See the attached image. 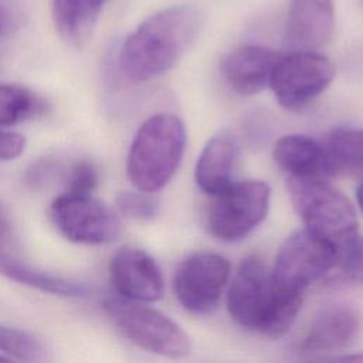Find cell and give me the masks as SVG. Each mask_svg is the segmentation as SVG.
<instances>
[{
    "mask_svg": "<svg viewBox=\"0 0 363 363\" xmlns=\"http://www.w3.org/2000/svg\"><path fill=\"white\" fill-rule=\"evenodd\" d=\"M98 172L91 162H77L68 172L65 191L75 194H92L98 186Z\"/></svg>",
    "mask_w": 363,
    "mask_h": 363,
    "instance_id": "cb8c5ba5",
    "label": "cell"
},
{
    "mask_svg": "<svg viewBox=\"0 0 363 363\" xmlns=\"http://www.w3.org/2000/svg\"><path fill=\"white\" fill-rule=\"evenodd\" d=\"M275 163L292 177L335 176L332 160L325 143L305 135H285L275 142L272 152Z\"/></svg>",
    "mask_w": 363,
    "mask_h": 363,
    "instance_id": "9a60e30c",
    "label": "cell"
},
{
    "mask_svg": "<svg viewBox=\"0 0 363 363\" xmlns=\"http://www.w3.org/2000/svg\"><path fill=\"white\" fill-rule=\"evenodd\" d=\"M109 0H52V20L60 37L81 47L91 37Z\"/></svg>",
    "mask_w": 363,
    "mask_h": 363,
    "instance_id": "e0dca14e",
    "label": "cell"
},
{
    "mask_svg": "<svg viewBox=\"0 0 363 363\" xmlns=\"http://www.w3.org/2000/svg\"><path fill=\"white\" fill-rule=\"evenodd\" d=\"M27 18L28 13L23 0H0V38L18 31Z\"/></svg>",
    "mask_w": 363,
    "mask_h": 363,
    "instance_id": "d4e9b609",
    "label": "cell"
},
{
    "mask_svg": "<svg viewBox=\"0 0 363 363\" xmlns=\"http://www.w3.org/2000/svg\"><path fill=\"white\" fill-rule=\"evenodd\" d=\"M302 306V294L278 288L271 269L258 255L245 257L233 275L227 294L231 318L242 328L268 337L285 335Z\"/></svg>",
    "mask_w": 363,
    "mask_h": 363,
    "instance_id": "7a4b0ae2",
    "label": "cell"
},
{
    "mask_svg": "<svg viewBox=\"0 0 363 363\" xmlns=\"http://www.w3.org/2000/svg\"><path fill=\"white\" fill-rule=\"evenodd\" d=\"M9 360H11L9 356H6V354H0V362H9Z\"/></svg>",
    "mask_w": 363,
    "mask_h": 363,
    "instance_id": "f1b7e54d",
    "label": "cell"
},
{
    "mask_svg": "<svg viewBox=\"0 0 363 363\" xmlns=\"http://www.w3.org/2000/svg\"><path fill=\"white\" fill-rule=\"evenodd\" d=\"M184 147V125L176 115L156 113L147 118L129 147L126 173L130 183L142 191H159L174 176Z\"/></svg>",
    "mask_w": 363,
    "mask_h": 363,
    "instance_id": "3957f363",
    "label": "cell"
},
{
    "mask_svg": "<svg viewBox=\"0 0 363 363\" xmlns=\"http://www.w3.org/2000/svg\"><path fill=\"white\" fill-rule=\"evenodd\" d=\"M43 101L26 86L0 84V128L13 126L43 112Z\"/></svg>",
    "mask_w": 363,
    "mask_h": 363,
    "instance_id": "ffe728a7",
    "label": "cell"
},
{
    "mask_svg": "<svg viewBox=\"0 0 363 363\" xmlns=\"http://www.w3.org/2000/svg\"><path fill=\"white\" fill-rule=\"evenodd\" d=\"M206 216L208 233L218 241L237 242L250 235L267 217L271 190L261 180L233 182L211 196Z\"/></svg>",
    "mask_w": 363,
    "mask_h": 363,
    "instance_id": "8992f818",
    "label": "cell"
},
{
    "mask_svg": "<svg viewBox=\"0 0 363 363\" xmlns=\"http://www.w3.org/2000/svg\"><path fill=\"white\" fill-rule=\"evenodd\" d=\"M104 308L118 330L140 349L166 357L190 354L189 335L163 312L119 295L108 298Z\"/></svg>",
    "mask_w": 363,
    "mask_h": 363,
    "instance_id": "5b68a950",
    "label": "cell"
},
{
    "mask_svg": "<svg viewBox=\"0 0 363 363\" xmlns=\"http://www.w3.org/2000/svg\"><path fill=\"white\" fill-rule=\"evenodd\" d=\"M0 353L21 362H41L45 359V346L35 335L13 326L0 325Z\"/></svg>",
    "mask_w": 363,
    "mask_h": 363,
    "instance_id": "44dd1931",
    "label": "cell"
},
{
    "mask_svg": "<svg viewBox=\"0 0 363 363\" xmlns=\"http://www.w3.org/2000/svg\"><path fill=\"white\" fill-rule=\"evenodd\" d=\"M336 267L346 279L363 284V235L356 234L337 248Z\"/></svg>",
    "mask_w": 363,
    "mask_h": 363,
    "instance_id": "603a6c76",
    "label": "cell"
},
{
    "mask_svg": "<svg viewBox=\"0 0 363 363\" xmlns=\"http://www.w3.org/2000/svg\"><path fill=\"white\" fill-rule=\"evenodd\" d=\"M0 274L21 285L64 298H81L88 294L85 284L65 277L54 275L10 257L0 245Z\"/></svg>",
    "mask_w": 363,
    "mask_h": 363,
    "instance_id": "ac0fdd59",
    "label": "cell"
},
{
    "mask_svg": "<svg viewBox=\"0 0 363 363\" xmlns=\"http://www.w3.org/2000/svg\"><path fill=\"white\" fill-rule=\"evenodd\" d=\"M335 77L333 62L316 51H294L277 61L269 86L286 109H301L320 95Z\"/></svg>",
    "mask_w": 363,
    "mask_h": 363,
    "instance_id": "9c48e42d",
    "label": "cell"
},
{
    "mask_svg": "<svg viewBox=\"0 0 363 363\" xmlns=\"http://www.w3.org/2000/svg\"><path fill=\"white\" fill-rule=\"evenodd\" d=\"M26 149V139L16 132L0 130V160H13Z\"/></svg>",
    "mask_w": 363,
    "mask_h": 363,
    "instance_id": "484cf974",
    "label": "cell"
},
{
    "mask_svg": "<svg viewBox=\"0 0 363 363\" xmlns=\"http://www.w3.org/2000/svg\"><path fill=\"white\" fill-rule=\"evenodd\" d=\"M238 155L240 145L231 132L221 130L208 139L194 169L197 186L210 196L228 187L233 183Z\"/></svg>",
    "mask_w": 363,
    "mask_h": 363,
    "instance_id": "2e32d148",
    "label": "cell"
},
{
    "mask_svg": "<svg viewBox=\"0 0 363 363\" xmlns=\"http://www.w3.org/2000/svg\"><path fill=\"white\" fill-rule=\"evenodd\" d=\"M356 200H357V206H359V208H360V211L363 214V180L357 186V189H356Z\"/></svg>",
    "mask_w": 363,
    "mask_h": 363,
    "instance_id": "4316f807",
    "label": "cell"
},
{
    "mask_svg": "<svg viewBox=\"0 0 363 363\" xmlns=\"http://www.w3.org/2000/svg\"><path fill=\"white\" fill-rule=\"evenodd\" d=\"M228 259L216 252H196L187 257L173 278L177 302L189 312L206 315L213 312L230 279Z\"/></svg>",
    "mask_w": 363,
    "mask_h": 363,
    "instance_id": "30bf717a",
    "label": "cell"
},
{
    "mask_svg": "<svg viewBox=\"0 0 363 363\" xmlns=\"http://www.w3.org/2000/svg\"><path fill=\"white\" fill-rule=\"evenodd\" d=\"M50 217L58 231L79 244H109L121 234L118 214L92 194L64 193L50 206Z\"/></svg>",
    "mask_w": 363,
    "mask_h": 363,
    "instance_id": "ba28073f",
    "label": "cell"
},
{
    "mask_svg": "<svg viewBox=\"0 0 363 363\" xmlns=\"http://www.w3.org/2000/svg\"><path fill=\"white\" fill-rule=\"evenodd\" d=\"M118 211L132 220L152 221L160 211L159 199L149 191H121L116 196Z\"/></svg>",
    "mask_w": 363,
    "mask_h": 363,
    "instance_id": "7402d4cb",
    "label": "cell"
},
{
    "mask_svg": "<svg viewBox=\"0 0 363 363\" xmlns=\"http://www.w3.org/2000/svg\"><path fill=\"white\" fill-rule=\"evenodd\" d=\"M0 224H7V220H6L4 214H3V210H1V207H0Z\"/></svg>",
    "mask_w": 363,
    "mask_h": 363,
    "instance_id": "83f0119b",
    "label": "cell"
},
{
    "mask_svg": "<svg viewBox=\"0 0 363 363\" xmlns=\"http://www.w3.org/2000/svg\"><path fill=\"white\" fill-rule=\"evenodd\" d=\"M362 328L360 313L350 305L332 303L313 318L302 343L303 353H335L346 349Z\"/></svg>",
    "mask_w": 363,
    "mask_h": 363,
    "instance_id": "4fadbf2b",
    "label": "cell"
},
{
    "mask_svg": "<svg viewBox=\"0 0 363 363\" xmlns=\"http://www.w3.org/2000/svg\"><path fill=\"white\" fill-rule=\"evenodd\" d=\"M279 54L262 45H242L228 52L220 71L225 84L238 95L250 96L269 85L272 69Z\"/></svg>",
    "mask_w": 363,
    "mask_h": 363,
    "instance_id": "5bb4252c",
    "label": "cell"
},
{
    "mask_svg": "<svg viewBox=\"0 0 363 363\" xmlns=\"http://www.w3.org/2000/svg\"><path fill=\"white\" fill-rule=\"evenodd\" d=\"M337 261V247L303 228L289 235L271 268L275 285L302 294L305 288L329 274Z\"/></svg>",
    "mask_w": 363,
    "mask_h": 363,
    "instance_id": "52a82bcc",
    "label": "cell"
},
{
    "mask_svg": "<svg viewBox=\"0 0 363 363\" xmlns=\"http://www.w3.org/2000/svg\"><path fill=\"white\" fill-rule=\"evenodd\" d=\"M289 199L305 228L337 248L357 234V216L349 199L326 179H286Z\"/></svg>",
    "mask_w": 363,
    "mask_h": 363,
    "instance_id": "277c9868",
    "label": "cell"
},
{
    "mask_svg": "<svg viewBox=\"0 0 363 363\" xmlns=\"http://www.w3.org/2000/svg\"><path fill=\"white\" fill-rule=\"evenodd\" d=\"M204 21L200 7L177 4L145 18L126 35L118 51V69L139 84L169 71L199 35Z\"/></svg>",
    "mask_w": 363,
    "mask_h": 363,
    "instance_id": "6da1fadb",
    "label": "cell"
},
{
    "mask_svg": "<svg viewBox=\"0 0 363 363\" xmlns=\"http://www.w3.org/2000/svg\"><path fill=\"white\" fill-rule=\"evenodd\" d=\"M109 279L115 292L138 302H155L162 298L164 281L157 262L143 250L121 247L109 262Z\"/></svg>",
    "mask_w": 363,
    "mask_h": 363,
    "instance_id": "8fae6325",
    "label": "cell"
},
{
    "mask_svg": "<svg viewBox=\"0 0 363 363\" xmlns=\"http://www.w3.org/2000/svg\"><path fill=\"white\" fill-rule=\"evenodd\" d=\"M326 150L337 173H350L363 177V129L339 128L326 142Z\"/></svg>",
    "mask_w": 363,
    "mask_h": 363,
    "instance_id": "d6986e66",
    "label": "cell"
},
{
    "mask_svg": "<svg viewBox=\"0 0 363 363\" xmlns=\"http://www.w3.org/2000/svg\"><path fill=\"white\" fill-rule=\"evenodd\" d=\"M335 30L332 0H289L285 41L294 51H316L325 47Z\"/></svg>",
    "mask_w": 363,
    "mask_h": 363,
    "instance_id": "7c38bea8",
    "label": "cell"
}]
</instances>
